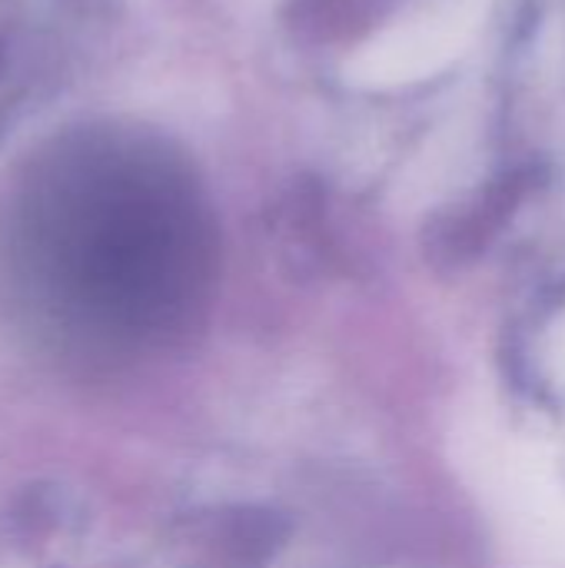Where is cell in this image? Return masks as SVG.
Listing matches in <instances>:
<instances>
[{
    "label": "cell",
    "instance_id": "obj_1",
    "mask_svg": "<svg viewBox=\"0 0 565 568\" xmlns=\"http://www.w3.org/2000/svg\"><path fill=\"white\" fill-rule=\"evenodd\" d=\"M456 459L513 542L565 566V486L533 446L483 413L460 423Z\"/></svg>",
    "mask_w": 565,
    "mask_h": 568
},
{
    "label": "cell",
    "instance_id": "obj_2",
    "mask_svg": "<svg viewBox=\"0 0 565 568\" xmlns=\"http://www.w3.org/2000/svg\"><path fill=\"white\" fill-rule=\"evenodd\" d=\"M480 7L450 3L406 17L376 33L350 63L346 80L360 90H396L446 70L473 40Z\"/></svg>",
    "mask_w": 565,
    "mask_h": 568
},
{
    "label": "cell",
    "instance_id": "obj_3",
    "mask_svg": "<svg viewBox=\"0 0 565 568\" xmlns=\"http://www.w3.org/2000/svg\"><path fill=\"white\" fill-rule=\"evenodd\" d=\"M470 153V136L460 130V126H450V133H443L440 140H433L420 160L410 166V176L400 183L403 190V203H430L436 200L443 190H450V180H453V170L466 160Z\"/></svg>",
    "mask_w": 565,
    "mask_h": 568
},
{
    "label": "cell",
    "instance_id": "obj_4",
    "mask_svg": "<svg viewBox=\"0 0 565 568\" xmlns=\"http://www.w3.org/2000/svg\"><path fill=\"white\" fill-rule=\"evenodd\" d=\"M543 359H546V369L553 373V379L565 383V310L543 343Z\"/></svg>",
    "mask_w": 565,
    "mask_h": 568
}]
</instances>
